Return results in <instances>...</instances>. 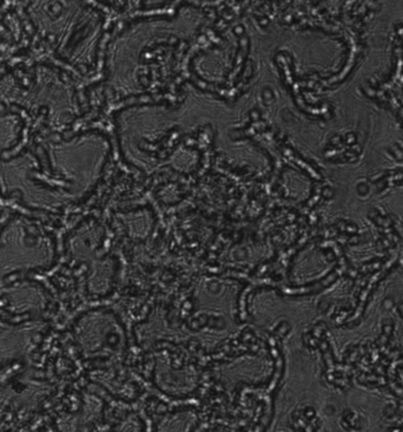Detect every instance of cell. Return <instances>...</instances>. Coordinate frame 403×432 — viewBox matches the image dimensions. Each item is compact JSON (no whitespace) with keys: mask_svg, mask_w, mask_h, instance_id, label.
I'll list each match as a JSON object with an SVG mask.
<instances>
[{"mask_svg":"<svg viewBox=\"0 0 403 432\" xmlns=\"http://www.w3.org/2000/svg\"><path fill=\"white\" fill-rule=\"evenodd\" d=\"M397 312H399L400 317H401L402 319H403V302H401V304L397 305Z\"/></svg>","mask_w":403,"mask_h":432,"instance_id":"cell-1","label":"cell"}]
</instances>
